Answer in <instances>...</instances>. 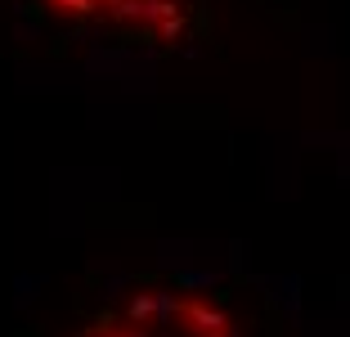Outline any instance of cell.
<instances>
[{
    "label": "cell",
    "mask_w": 350,
    "mask_h": 337,
    "mask_svg": "<svg viewBox=\"0 0 350 337\" xmlns=\"http://www.w3.org/2000/svg\"><path fill=\"white\" fill-rule=\"evenodd\" d=\"M77 337H243L225 306L171 284H144L90 319Z\"/></svg>",
    "instance_id": "6da1fadb"
},
{
    "label": "cell",
    "mask_w": 350,
    "mask_h": 337,
    "mask_svg": "<svg viewBox=\"0 0 350 337\" xmlns=\"http://www.w3.org/2000/svg\"><path fill=\"white\" fill-rule=\"evenodd\" d=\"M36 10L68 23L117 32L131 41H171L185 32L189 0H31Z\"/></svg>",
    "instance_id": "7a4b0ae2"
}]
</instances>
